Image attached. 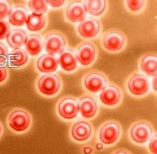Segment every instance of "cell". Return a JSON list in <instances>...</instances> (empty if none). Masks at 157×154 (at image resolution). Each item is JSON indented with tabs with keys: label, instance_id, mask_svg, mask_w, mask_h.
Segmentation results:
<instances>
[{
	"label": "cell",
	"instance_id": "31",
	"mask_svg": "<svg viewBox=\"0 0 157 154\" xmlns=\"http://www.w3.org/2000/svg\"><path fill=\"white\" fill-rule=\"evenodd\" d=\"M8 76H9V72L7 68L0 66V84L5 83L7 80Z\"/></svg>",
	"mask_w": 157,
	"mask_h": 154
},
{
	"label": "cell",
	"instance_id": "9",
	"mask_svg": "<svg viewBox=\"0 0 157 154\" xmlns=\"http://www.w3.org/2000/svg\"><path fill=\"white\" fill-rule=\"evenodd\" d=\"M75 56L78 63L83 67H89L95 62L98 58L97 46L93 41H82L77 46Z\"/></svg>",
	"mask_w": 157,
	"mask_h": 154
},
{
	"label": "cell",
	"instance_id": "11",
	"mask_svg": "<svg viewBox=\"0 0 157 154\" xmlns=\"http://www.w3.org/2000/svg\"><path fill=\"white\" fill-rule=\"evenodd\" d=\"M123 99V91L114 83L108 84L100 92L99 99L102 104L107 107H115L120 105Z\"/></svg>",
	"mask_w": 157,
	"mask_h": 154
},
{
	"label": "cell",
	"instance_id": "6",
	"mask_svg": "<svg viewBox=\"0 0 157 154\" xmlns=\"http://www.w3.org/2000/svg\"><path fill=\"white\" fill-rule=\"evenodd\" d=\"M109 78L104 72L98 69H91L84 74L82 78V85L84 90L92 93L101 92L108 85Z\"/></svg>",
	"mask_w": 157,
	"mask_h": 154
},
{
	"label": "cell",
	"instance_id": "32",
	"mask_svg": "<svg viewBox=\"0 0 157 154\" xmlns=\"http://www.w3.org/2000/svg\"><path fill=\"white\" fill-rule=\"evenodd\" d=\"M46 2H47V5H49L51 6L52 7H54V8L62 7V6L65 3V1H64V0H54V1L50 0V1H46Z\"/></svg>",
	"mask_w": 157,
	"mask_h": 154
},
{
	"label": "cell",
	"instance_id": "20",
	"mask_svg": "<svg viewBox=\"0 0 157 154\" xmlns=\"http://www.w3.org/2000/svg\"><path fill=\"white\" fill-rule=\"evenodd\" d=\"M28 39L27 33L22 29H14L7 36V44L11 49H16L25 45Z\"/></svg>",
	"mask_w": 157,
	"mask_h": 154
},
{
	"label": "cell",
	"instance_id": "4",
	"mask_svg": "<svg viewBox=\"0 0 157 154\" xmlns=\"http://www.w3.org/2000/svg\"><path fill=\"white\" fill-rule=\"evenodd\" d=\"M62 80L56 74H44L36 81V89L40 95L44 97H54L62 88Z\"/></svg>",
	"mask_w": 157,
	"mask_h": 154
},
{
	"label": "cell",
	"instance_id": "7",
	"mask_svg": "<svg viewBox=\"0 0 157 154\" xmlns=\"http://www.w3.org/2000/svg\"><path fill=\"white\" fill-rule=\"evenodd\" d=\"M126 88L132 96H144L149 91L150 81L144 74L133 72L127 78Z\"/></svg>",
	"mask_w": 157,
	"mask_h": 154
},
{
	"label": "cell",
	"instance_id": "10",
	"mask_svg": "<svg viewBox=\"0 0 157 154\" xmlns=\"http://www.w3.org/2000/svg\"><path fill=\"white\" fill-rule=\"evenodd\" d=\"M57 111L60 118L64 120L75 119L79 113V103L76 98L66 96L57 102Z\"/></svg>",
	"mask_w": 157,
	"mask_h": 154
},
{
	"label": "cell",
	"instance_id": "33",
	"mask_svg": "<svg viewBox=\"0 0 157 154\" xmlns=\"http://www.w3.org/2000/svg\"><path fill=\"white\" fill-rule=\"evenodd\" d=\"M94 151V147H92L90 145H86L82 147V153L83 154H93Z\"/></svg>",
	"mask_w": 157,
	"mask_h": 154
},
{
	"label": "cell",
	"instance_id": "16",
	"mask_svg": "<svg viewBox=\"0 0 157 154\" xmlns=\"http://www.w3.org/2000/svg\"><path fill=\"white\" fill-rule=\"evenodd\" d=\"M157 55L155 51H148L140 57L139 67L146 76L154 77L157 73Z\"/></svg>",
	"mask_w": 157,
	"mask_h": 154
},
{
	"label": "cell",
	"instance_id": "25",
	"mask_svg": "<svg viewBox=\"0 0 157 154\" xmlns=\"http://www.w3.org/2000/svg\"><path fill=\"white\" fill-rule=\"evenodd\" d=\"M32 13L36 15H43L47 10V2L44 0H32L28 2Z\"/></svg>",
	"mask_w": 157,
	"mask_h": 154
},
{
	"label": "cell",
	"instance_id": "22",
	"mask_svg": "<svg viewBox=\"0 0 157 154\" xmlns=\"http://www.w3.org/2000/svg\"><path fill=\"white\" fill-rule=\"evenodd\" d=\"M86 11L93 16H101L107 9L108 2L106 0H86L83 2Z\"/></svg>",
	"mask_w": 157,
	"mask_h": 154
},
{
	"label": "cell",
	"instance_id": "21",
	"mask_svg": "<svg viewBox=\"0 0 157 154\" xmlns=\"http://www.w3.org/2000/svg\"><path fill=\"white\" fill-rule=\"evenodd\" d=\"M25 51L31 56H36L41 52L44 47L43 40L37 34H31L25 43Z\"/></svg>",
	"mask_w": 157,
	"mask_h": 154
},
{
	"label": "cell",
	"instance_id": "5",
	"mask_svg": "<svg viewBox=\"0 0 157 154\" xmlns=\"http://www.w3.org/2000/svg\"><path fill=\"white\" fill-rule=\"evenodd\" d=\"M154 125L146 119L134 122L128 130V137L132 143L144 145L154 135Z\"/></svg>",
	"mask_w": 157,
	"mask_h": 154
},
{
	"label": "cell",
	"instance_id": "34",
	"mask_svg": "<svg viewBox=\"0 0 157 154\" xmlns=\"http://www.w3.org/2000/svg\"><path fill=\"white\" fill-rule=\"evenodd\" d=\"M111 154H132L129 150L125 148H117L114 150Z\"/></svg>",
	"mask_w": 157,
	"mask_h": 154
},
{
	"label": "cell",
	"instance_id": "37",
	"mask_svg": "<svg viewBox=\"0 0 157 154\" xmlns=\"http://www.w3.org/2000/svg\"><path fill=\"white\" fill-rule=\"evenodd\" d=\"M2 133H3V125L2 124L1 121H0V137H1L2 135Z\"/></svg>",
	"mask_w": 157,
	"mask_h": 154
},
{
	"label": "cell",
	"instance_id": "35",
	"mask_svg": "<svg viewBox=\"0 0 157 154\" xmlns=\"http://www.w3.org/2000/svg\"><path fill=\"white\" fill-rule=\"evenodd\" d=\"M152 87L155 91H156V76L153 77L152 80Z\"/></svg>",
	"mask_w": 157,
	"mask_h": 154
},
{
	"label": "cell",
	"instance_id": "28",
	"mask_svg": "<svg viewBox=\"0 0 157 154\" xmlns=\"http://www.w3.org/2000/svg\"><path fill=\"white\" fill-rule=\"evenodd\" d=\"M10 32V28L7 22L5 20H0V40L7 39Z\"/></svg>",
	"mask_w": 157,
	"mask_h": 154
},
{
	"label": "cell",
	"instance_id": "19",
	"mask_svg": "<svg viewBox=\"0 0 157 154\" xmlns=\"http://www.w3.org/2000/svg\"><path fill=\"white\" fill-rule=\"evenodd\" d=\"M29 12L23 5L14 6L8 16L9 22L14 26H23L29 18Z\"/></svg>",
	"mask_w": 157,
	"mask_h": 154
},
{
	"label": "cell",
	"instance_id": "14",
	"mask_svg": "<svg viewBox=\"0 0 157 154\" xmlns=\"http://www.w3.org/2000/svg\"><path fill=\"white\" fill-rule=\"evenodd\" d=\"M79 112L86 119H94L99 111L97 101L94 97L89 95H83L78 99Z\"/></svg>",
	"mask_w": 157,
	"mask_h": 154
},
{
	"label": "cell",
	"instance_id": "23",
	"mask_svg": "<svg viewBox=\"0 0 157 154\" xmlns=\"http://www.w3.org/2000/svg\"><path fill=\"white\" fill-rule=\"evenodd\" d=\"M47 17L44 14L43 15H36V14H30L26 21V25L29 31L37 32L42 30L47 24Z\"/></svg>",
	"mask_w": 157,
	"mask_h": 154
},
{
	"label": "cell",
	"instance_id": "36",
	"mask_svg": "<svg viewBox=\"0 0 157 154\" xmlns=\"http://www.w3.org/2000/svg\"><path fill=\"white\" fill-rule=\"evenodd\" d=\"M104 145H103V144L101 143H97L96 144L95 148L96 150H98V151H101V150L104 149Z\"/></svg>",
	"mask_w": 157,
	"mask_h": 154
},
{
	"label": "cell",
	"instance_id": "29",
	"mask_svg": "<svg viewBox=\"0 0 157 154\" xmlns=\"http://www.w3.org/2000/svg\"><path fill=\"white\" fill-rule=\"evenodd\" d=\"M9 56V50L5 43L0 42V63L5 62Z\"/></svg>",
	"mask_w": 157,
	"mask_h": 154
},
{
	"label": "cell",
	"instance_id": "27",
	"mask_svg": "<svg viewBox=\"0 0 157 154\" xmlns=\"http://www.w3.org/2000/svg\"><path fill=\"white\" fill-rule=\"evenodd\" d=\"M13 5L9 0H0V20H4L9 16Z\"/></svg>",
	"mask_w": 157,
	"mask_h": 154
},
{
	"label": "cell",
	"instance_id": "15",
	"mask_svg": "<svg viewBox=\"0 0 157 154\" xmlns=\"http://www.w3.org/2000/svg\"><path fill=\"white\" fill-rule=\"evenodd\" d=\"M86 15L87 11L86 6L83 2L80 0L70 2L65 9L66 17L72 23H80L85 20Z\"/></svg>",
	"mask_w": 157,
	"mask_h": 154
},
{
	"label": "cell",
	"instance_id": "13",
	"mask_svg": "<svg viewBox=\"0 0 157 154\" xmlns=\"http://www.w3.org/2000/svg\"><path fill=\"white\" fill-rule=\"evenodd\" d=\"M101 24L98 20L92 17H86L78 25L77 32L80 37L86 39H93L100 33Z\"/></svg>",
	"mask_w": 157,
	"mask_h": 154
},
{
	"label": "cell",
	"instance_id": "3",
	"mask_svg": "<svg viewBox=\"0 0 157 154\" xmlns=\"http://www.w3.org/2000/svg\"><path fill=\"white\" fill-rule=\"evenodd\" d=\"M7 123L9 129L13 133H24L31 127L32 117L31 114L23 108H15L8 114Z\"/></svg>",
	"mask_w": 157,
	"mask_h": 154
},
{
	"label": "cell",
	"instance_id": "24",
	"mask_svg": "<svg viewBox=\"0 0 157 154\" xmlns=\"http://www.w3.org/2000/svg\"><path fill=\"white\" fill-rule=\"evenodd\" d=\"M9 60L11 66L21 67L25 65L29 61V54L21 48L13 49L12 52L9 54Z\"/></svg>",
	"mask_w": 157,
	"mask_h": 154
},
{
	"label": "cell",
	"instance_id": "30",
	"mask_svg": "<svg viewBox=\"0 0 157 154\" xmlns=\"http://www.w3.org/2000/svg\"><path fill=\"white\" fill-rule=\"evenodd\" d=\"M148 150L151 154H157L156 135H154L150 139L149 143H148Z\"/></svg>",
	"mask_w": 157,
	"mask_h": 154
},
{
	"label": "cell",
	"instance_id": "17",
	"mask_svg": "<svg viewBox=\"0 0 157 154\" xmlns=\"http://www.w3.org/2000/svg\"><path fill=\"white\" fill-rule=\"evenodd\" d=\"M38 71L44 74L53 73L57 69L59 66L58 58L55 56L45 54L37 59L36 63Z\"/></svg>",
	"mask_w": 157,
	"mask_h": 154
},
{
	"label": "cell",
	"instance_id": "26",
	"mask_svg": "<svg viewBox=\"0 0 157 154\" xmlns=\"http://www.w3.org/2000/svg\"><path fill=\"white\" fill-rule=\"evenodd\" d=\"M144 0H127L125 4L128 10L131 13H139L145 7Z\"/></svg>",
	"mask_w": 157,
	"mask_h": 154
},
{
	"label": "cell",
	"instance_id": "1",
	"mask_svg": "<svg viewBox=\"0 0 157 154\" xmlns=\"http://www.w3.org/2000/svg\"><path fill=\"white\" fill-rule=\"evenodd\" d=\"M122 135V127L116 119H109L102 123L98 128L97 137L101 143L112 146L117 143Z\"/></svg>",
	"mask_w": 157,
	"mask_h": 154
},
{
	"label": "cell",
	"instance_id": "8",
	"mask_svg": "<svg viewBox=\"0 0 157 154\" xmlns=\"http://www.w3.org/2000/svg\"><path fill=\"white\" fill-rule=\"evenodd\" d=\"M67 46V39L63 32L53 30L46 34L44 47L49 54L55 56L62 53Z\"/></svg>",
	"mask_w": 157,
	"mask_h": 154
},
{
	"label": "cell",
	"instance_id": "18",
	"mask_svg": "<svg viewBox=\"0 0 157 154\" xmlns=\"http://www.w3.org/2000/svg\"><path fill=\"white\" fill-rule=\"evenodd\" d=\"M58 61L62 69L67 73L75 71L78 67V59L76 58L75 53L72 49H64L59 54Z\"/></svg>",
	"mask_w": 157,
	"mask_h": 154
},
{
	"label": "cell",
	"instance_id": "2",
	"mask_svg": "<svg viewBox=\"0 0 157 154\" xmlns=\"http://www.w3.org/2000/svg\"><path fill=\"white\" fill-rule=\"evenodd\" d=\"M101 44L106 51L118 53L123 51L128 44V38L121 30L111 28L102 34L100 39Z\"/></svg>",
	"mask_w": 157,
	"mask_h": 154
},
{
	"label": "cell",
	"instance_id": "12",
	"mask_svg": "<svg viewBox=\"0 0 157 154\" xmlns=\"http://www.w3.org/2000/svg\"><path fill=\"white\" fill-rule=\"evenodd\" d=\"M94 134V126L87 120H79L70 127V137L77 143H84L91 138Z\"/></svg>",
	"mask_w": 157,
	"mask_h": 154
}]
</instances>
